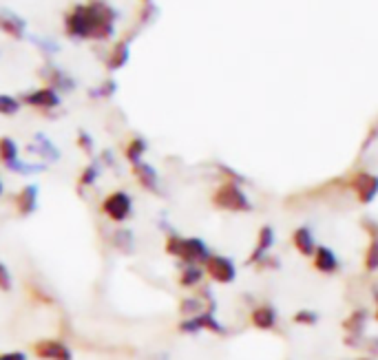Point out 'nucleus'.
I'll list each match as a JSON object with an SVG mask.
<instances>
[{
  "mask_svg": "<svg viewBox=\"0 0 378 360\" xmlns=\"http://www.w3.org/2000/svg\"><path fill=\"white\" fill-rule=\"evenodd\" d=\"M117 11L109 0H87L71 7L62 18L65 36L78 42H109L115 36Z\"/></svg>",
  "mask_w": 378,
  "mask_h": 360,
  "instance_id": "obj_1",
  "label": "nucleus"
},
{
  "mask_svg": "<svg viewBox=\"0 0 378 360\" xmlns=\"http://www.w3.org/2000/svg\"><path fill=\"white\" fill-rule=\"evenodd\" d=\"M171 257L180 259L184 265H204L210 257V250L199 237H180L171 232L166 237V246H164Z\"/></svg>",
  "mask_w": 378,
  "mask_h": 360,
  "instance_id": "obj_2",
  "label": "nucleus"
},
{
  "mask_svg": "<svg viewBox=\"0 0 378 360\" xmlns=\"http://www.w3.org/2000/svg\"><path fill=\"white\" fill-rule=\"evenodd\" d=\"M212 206L228 213H252V201L239 181H221L212 192Z\"/></svg>",
  "mask_w": 378,
  "mask_h": 360,
  "instance_id": "obj_3",
  "label": "nucleus"
},
{
  "mask_svg": "<svg viewBox=\"0 0 378 360\" xmlns=\"http://www.w3.org/2000/svg\"><path fill=\"white\" fill-rule=\"evenodd\" d=\"M22 107H29L33 111H40L44 115H51L62 107V96L51 87H35L20 96Z\"/></svg>",
  "mask_w": 378,
  "mask_h": 360,
  "instance_id": "obj_4",
  "label": "nucleus"
},
{
  "mask_svg": "<svg viewBox=\"0 0 378 360\" xmlns=\"http://www.w3.org/2000/svg\"><path fill=\"white\" fill-rule=\"evenodd\" d=\"M100 213L113 224H124L133 215V197L126 190H111L102 199Z\"/></svg>",
  "mask_w": 378,
  "mask_h": 360,
  "instance_id": "obj_5",
  "label": "nucleus"
},
{
  "mask_svg": "<svg viewBox=\"0 0 378 360\" xmlns=\"http://www.w3.org/2000/svg\"><path fill=\"white\" fill-rule=\"evenodd\" d=\"M347 186L361 206H370L378 197V175L370 170H356L350 177Z\"/></svg>",
  "mask_w": 378,
  "mask_h": 360,
  "instance_id": "obj_6",
  "label": "nucleus"
},
{
  "mask_svg": "<svg viewBox=\"0 0 378 360\" xmlns=\"http://www.w3.org/2000/svg\"><path fill=\"white\" fill-rule=\"evenodd\" d=\"M38 78L42 80L44 87H51L55 89L58 93H74L76 91V78L71 75L67 69L58 66L53 62H44L40 69H38Z\"/></svg>",
  "mask_w": 378,
  "mask_h": 360,
  "instance_id": "obj_7",
  "label": "nucleus"
},
{
  "mask_svg": "<svg viewBox=\"0 0 378 360\" xmlns=\"http://www.w3.org/2000/svg\"><path fill=\"white\" fill-rule=\"evenodd\" d=\"M206 274L219 285H228L237 278V265L230 257H223V254H210L208 261L204 263Z\"/></svg>",
  "mask_w": 378,
  "mask_h": 360,
  "instance_id": "obj_8",
  "label": "nucleus"
},
{
  "mask_svg": "<svg viewBox=\"0 0 378 360\" xmlns=\"http://www.w3.org/2000/svg\"><path fill=\"white\" fill-rule=\"evenodd\" d=\"M31 352L38 360H74L71 347L60 339H40L31 345Z\"/></svg>",
  "mask_w": 378,
  "mask_h": 360,
  "instance_id": "obj_9",
  "label": "nucleus"
},
{
  "mask_svg": "<svg viewBox=\"0 0 378 360\" xmlns=\"http://www.w3.org/2000/svg\"><path fill=\"white\" fill-rule=\"evenodd\" d=\"M135 33L128 31L126 36H122L120 40H115L111 44V49L106 51L104 55V66L106 71H120V69H124L128 64V57H131V40H133Z\"/></svg>",
  "mask_w": 378,
  "mask_h": 360,
  "instance_id": "obj_10",
  "label": "nucleus"
},
{
  "mask_svg": "<svg viewBox=\"0 0 378 360\" xmlns=\"http://www.w3.org/2000/svg\"><path fill=\"white\" fill-rule=\"evenodd\" d=\"M212 332V334H226V327L221 325V321L215 316V312H202V314L191 316V318H184L180 323V332L182 334H197V332Z\"/></svg>",
  "mask_w": 378,
  "mask_h": 360,
  "instance_id": "obj_11",
  "label": "nucleus"
},
{
  "mask_svg": "<svg viewBox=\"0 0 378 360\" xmlns=\"http://www.w3.org/2000/svg\"><path fill=\"white\" fill-rule=\"evenodd\" d=\"M11 204H14V210L20 219L31 217L35 210H38V186H33V183L22 186V188L14 195Z\"/></svg>",
  "mask_w": 378,
  "mask_h": 360,
  "instance_id": "obj_12",
  "label": "nucleus"
},
{
  "mask_svg": "<svg viewBox=\"0 0 378 360\" xmlns=\"http://www.w3.org/2000/svg\"><path fill=\"white\" fill-rule=\"evenodd\" d=\"M0 33L11 40H25L27 38V20L14 14V11L0 9Z\"/></svg>",
  "mask_w": 378,
  "mask_h": 360,
  "instance_id": "obj_13",
  "label": "nucleus"
},
{
  "mask_svg": "<svg viewBox=\"0 0 378 360\" xmlns=\"http://www.w3.org/2000/svg\"><path fill=\"white\" fill-rule=\"evenodd\" d=\"M27 153L42 159V161H58V159H60V150H58V146L44 133H35L31 137V142L27 144Z\"/></svg>",
  "mask_w": 378,
  "mask_h": 360,
  "instance_id": "obj_14",
  "label": "nucleus"
},
{
  "mask_svg": "<svg viewBox=\"0 0 378 360\" xmlns=\"http://www.w3.org/2000/svg\"><path fill=\"white\" fill-rule=\"evenodd\" d=\"M275 246V228L273 226H261L257 232V246L248 257V265H257L261 259H266L270 250Z\"/></svg>",
  "mask_w": 378,
  "mask_h": 360,
  "instance_id": "obj_15",
  "label": "nucleus"
},
{
  "mask_svg": "<svg viewBox=\"0 0 378 360\" xmlns=\"http://www.w3.org/2000/svg\"><path fill=\"white\" fill-rule=\"evenodd\" d=\"M131 172H133L135 181L146 192H153V195L160 192V175H157L155 166H151L148 161H139V164H133L131 166Z\"/></svg>",
  "mask_w": 378,
  "mask_h": 360,
  "instance_id": "obj_16",
  "label": "nucleus"
},
{
  "mask_svg": "<svg viewBox=\"0 0 378 360\" xmlns=\"http://www.w3.org/2000/svg\"><path fill=\"white\" fill-rule=\"evenodd\" d=\"M250 323H252V327L261 330V332L275 330L277 323H279V314H277L275 305H270V303L255 305L252 312H250Z\"/></svg>",
  "mask_w": 378,
  "mask_h": 360,
  "instance_id": "obj_17",
  "label": "nucleus"
},
{
  "mask_svg": "<svg viewBox=\"0 0 378 360\" xmlns=\"http://www.w3.org/2000/svg\"><path fill=\"white\" fill-rule=\"evenodd\" d=\"M312 263H314V270L321 274H336L341 270V261L336 257V252L327 246H316Z\"/></svg>",
  "mask_w": 378,
  "mask_h": 360,
  "instance_id": "obj_18",
  "label": "nucleus"
},
{
  "mask_svg": "<svg viewBox=\"0 0 378 360\" xmlns=\"http://www.w3.org/2000/svg\"><path fill=\"white\" fill-rule=\"evenodd\" d=\"M365 323H368V309H354L352 314L343 321V330L347 334V345L350 347H359L356 343L361 341V334L365 330Z\"/></svg>",
  "mask_w": 378,
  "mask_h": 360,
  "instance_id": "obj_19",
  "label": "nucleus"
},
{
  "mask_svg": "<svg viewBox=\"0 0 378 360\" xmlns=\"http://www.w3.org/2000/svg\"><path fill=\"white\" fill-rule=\"evenodd\" d=\"M20 161H22V157H20V146L16 144V139L3 135L0 137V164H3L7 170L16 172Z\"/></svg>",
  "mask_w": 378,
  "mask_h": 360,
  "instance_id": "obj_20",
  "label": "nucleus"
},
{
  "mask_svg": "<svg viewBox=\"0 0 378 360\" xmlns=\"http://www.w3.org/2000/svg\"><path fill=\"white\" fill-rule=\"evenodd\" d=\"M292 246L297 248V252L301 257H314L316 252V241L314 235L308 226H299L297 230L292 232Z\"/></svg>",
  "mask_w": 378,
  "mask_h": 360,
  "instance_id": "obj_21",
  "label": "nucleus"
},
{
  "mask_svg": "<svg viewBox=\"0 0 378 360\" xmlns=\"http://www.w3.org/2000/svg\"><path fill=\"white\" fill-rule=\"evenodd\" d=\"M148 150V142L141 135H133L128 142L124 144V159L128 164H139V161H144V155Z\"/></svg>",
  "mask_w": 378,
  "mask_h": 360,
  "instance_id": "obj_22",
  "label": "nucleus"
},
{
  "mask_svg": "<svg viewBox=\"0 0 378 360\" xmlns=\"http://www.w3.org/2000/svg\"><path fill=\"white\" fill-rule=\"evenodd\" d=\"M204 276H206V270L202 268V265H184L177 281H180L182 287L191 289V287H197L199 283H202Z\"/></svg>",
  "mask_w": 378,
  "mask_h": 360,
  "instance_id": "obj_23",
  "label": "nucleus"
},
{
  "mask_svg": "<svg viewBox=\"0 0 378 360\" xmlns=\"http://www.w3.org/2000/svg\"><path fill=\"white\" fill-rule=\"evenodd\" d=\"M100 161H89V164L80 170V177H78V188H91V186H96V181L100 179Z\"/></svg>",
  "mask_w": 378,
  "mask_h": 360,
  "instance_id": "obj_24",
  "label": "nucleus"
},
{
  "mask_svg": "<svg viewBox=\"0 0 378 360\" xmlns=\"http://www.w3.org/2000/svg\"><path fill=\"white\" fill-rule=\"evenodd\" d=\"M206 303L202 300V296H186L180 300V312L186 316V318H191V316H197V314H202V312H206ZM210 312V309H208Z\"/></svg>",
  "mask_w": 378,
  "mask_h": 360,
  "instance_id": "obj_25",
  "label": "nucleus"
},
{
  "mask_svg": "<svg viewBox=\"0 0 378 360\" xmlns=\"http://www.w3.org/2000/svg\"><path fill=\"white\" fill-rule=\"evenodd\" d=\"M113 246L120 250L122 254H131L133 248H135V239H133V232L131 230H115L113 232Z\"/></svg>",
  "mask_w": 378,
  "mask_h": 360,
  "instance_id": "obj_26",
  "label": "nucleus"
},
{
  "mask_svg": "<svg viewBox=\"0 0 378 360\" xmlns=\"http://www.w3.org/2000/svg\"><path fill=\"white\" fill-rule=\"evenodd\" d=\"M22 109V102L16 96H9V93H0V115L3 118H14Z\"/></svg>",
  "mask_w": 378,
  "mask_h": 360,
  "instance_id": "obj_27",
  "label": "nucleus"
},
{
  "mask_svg": "<svg viewBox=\"0 0 378 360\" xmlns=\"http://www.w3.org/2000/svg\"><path fill=\"white\" fill-rule=\"evenodd\" d=\"M363 268L368 274L378 272V237H370V246L363 257Z\"/></svg>",
  "mask_w": 378,
  "mask_h": 360,
  "instance_id": "obj_28",
  "label": "nucleus"
},
{
  "mask_svg": "<svg viewBox=\"0 0 378 360\" xmlns=\"http://www.w3.org/2000/svg\"><path fill=\"white\" fill-rule=\"evenodd\" d=\"M117 93V82L113 78H106V80H102V82L91 91V96L93 98H98V100H111L113 96Z\"/></svg>",
  "mask_w": 378,
  "mask_h": 360,
  "instance_id": "obj_29",
  "label": "nucleus"
},
{
  "mask_svg": "<svg viewBox=\"0 0 378 360\" xmlns=\"http://www.w3.org/2000/svg\"><path fill=\"white\" fill-rule=\"evenodd\" d=\"M76 144H78V148H80L87 157H91L93 153H96V139H93V135H91L89 131H85V129H80V131H78V135H76Z\"/></svg>",
  "mask_w": 378,
  "mask_h": 360,
  "instance_id": "obj_30",
  "label": "nucleus"
},
{
  "mask_svg": "<svg viewBox=\"0 0 378 360\" xmlns=\"http://www.w3.org/2000/svg\"><path fill=\"white\" fill-rule=\"evenodd\" d=\"M155 16H157V7L155 5H153V3H141V7L137 11V27L141 29V27L151 25V22L155 20Z\"/></svg>",
  "mask_w": 378,
  "mask_h": 360,
  "instance_id": "obj_31",
  "label": "nucleus"
},
{
  "mask_svg": "<svg viewBox=\"0 0 378 360\" xmlns=\"http://www.w3.org/2000/svg\"><path fill=\"white\" fill-rule=\"evenodd\" d=\"M294 323L303 325V327H312V325L318 323V314L314 309H299L297 314H294Z\"/></svg>",
  "mask_w": 378,
  "mask_h": 360,
  "instance_id": "obj_32",
  "label": "nucleus"
},
{
  "mask_svg": "<svg viewBox=\"0 0 378 360\" xmlns=\"http://www.w3.org/2000/svg\"><path fill=\"white\" fill-rule=\"evenodd\" d=\"M11 287H14V276H11L9 268L0 261V292H11Z\"/></svg>",
  "mask_w": 378,
  "mask_h": 360,
  "instance_id": "obj_33",
  "label": "nucleus"
},
{
  "mask_svg": "<svg viewBox=\"0 0 378 360\" xmlns=\"http://www.w3.org/2000/svg\"><path fill=\"white\" fill-rule=\"evenodd\" d=\"M35 44L40 46V51L44 55H55L58 53V44L51 38H38V40H35Z\"/></svg>",
  "mask_w": 378,
  "mask_h": 360,
  "instance_id": "obj_34",
  "label": "nucleus"
},
{
  "mask_svg": "<svg viewBox=\"0 0 378 360\" xmlns=\"http://www.w3.org/2000/svg\"><path fill=\"white\" fill-rule=\"evenodd\" d=\"M0 360H29V358L22 352H3L0 354Z\"/></svg>",
  "mask_w": 378,
  "mask_h": 360,
  "instance_id": "obj_35",
  "label": "nucleus"
},
{
  "mask_svg": "<svg viewBox=\"0 0 378 360\" xmlns=\"http://www.w3.org/2000/svg\"><path fill=\"white\" fill-rule=\"evenodd\" d=\"M372 296H374V307H376V309H374V318L378 321V287L372 289Z\"/></svg>",
  "mask_w": 378,
  "mask_h": 360,
  "instance_id": "obj_36",
  "label": "nucleus"
},
{
  "mask_svg": "<svg viewBox=\"0 0 378 360\" xmlns=\"http://www.w3.org/2000/svg\"><path fill=\"white\" fill-rule=\"evenodd\" d=\"M370 352L378 354V339H370Z\"/></svg>",
  "mask_w": 378,
  "mask_h": 360,
  "instance_id": "obj_37",
  "label": "nucleus"
},
{
  "mask_svg": "<svg viewBox=\"0 0 378 360\" xmlns=\"http://www.w3.org/2000/svg\"><path fill=\"white\" fill-rule=\"evenodd\" d=\"M3 192H5V183H3V177H0V197H3Z\"/></svg>",
  "mask_w": 378,
  "mask_h": 360,
  "instance_id": "obj_38",
  "label": "nucleus"
},
{
  "mask_svg": "<svg viewBox=\"0 0 378 360\" xmlns=\"http://www.w3.org/2000/svg\"><path fill=\"white\" fill-rule=\"evenodd\" d=\"M139 3H153V0H139Z\"/></svg>",
  "mask_w": 378,
  "mask_h": 360,
  "instance_id": "obj_39",
  "label": "nucleus"
},
{
  "mask_svg": "<svg viewBox=\"0 0 378 360\" xmlns=\"http://www.w3.org/2000/svg\"><path fill=\"white\" fill-rule=\"evenodd\" d=\"M359 360H374V358H359Z\"/></svg>",
  "mask_w": 378,
  "mask_h": 360,
  "instance_id": "obj_40",
  "label": "nucleus"
}]
</instances>
